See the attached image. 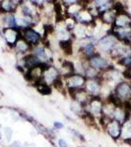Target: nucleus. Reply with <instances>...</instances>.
<instances>
[{"label":"nucleus","instance_id":"obj_1","mask_svg":"<svg viewBox=\"0 0 131 147\" xmlns=\"http://www.w3.org/2000/svg\"><path fill=\"white\" fill-rule=\"evenodd\" d=\"M119 105L131 103V82L129 80H122L114 87L111 92Z\"/></svg>","mask_w":131,"mask_h":147},{"label":"nucleus","instance_id":"obj_2","mask_svg":"<svg viewBox=\"0 0 131 147\" xmlns=\"http://www.w3.org/2000/svg\"><path fill=\"white\" fill-rule=\"evenodd\" d=\"M64 84H65V87L68 92L75 91L77 89H81L85 87V84L87 79L85 76L79 75V74H73L66 78H63Z\"/></svg>","mask_w":131,"mask_h":147},{"label":"nucleus","instance_id":"obj_3","mask_svg":"<svg viewBox=\"0 0 131 147\" xmlns=\"http://www.w3.org/2000/svg\"><path fill=\"white\" fill-rule=\"evenodd\" d=\"M118 40L115 36L108 32V34L103 35L102 37H100L99 40L97 42V48L99 49L103 53H111V51L115 47L116 44L118 43Z\"/></svg>","mask_w":131,"mask_h":147},{"label":"nucleus","instance_id":"obj_4","mask_svg":"<svg viewBox=\"0 0 131 147\" xmlns=\"http://www.w3.org/2000/svg\"><path fill=\"white\" fill-rule=\"evenodd\" d=\"M103 106L104 100L102 97H92L89 104L86 106L85 110L94 119L100 121L102 118V113H103Z\"/></svg>","mask_w":131,"mask_h":147},{"label":"nucleus","instance_id":"obj_5","mask_svg":"<svg viewBox=\"0 0 131 147\" xmlns=\"http://www.w3.org/2000/svg\"><path fill=\"white\" fill-rule=\"evenodd\" d=\"M87 62L90 67H93L101 73L106 72V70H108L111 67L108 59L104 58V56L101 55V53H98V52L94 56H92L91 58L88 59Z\"/></svg>","mask_w":131,"mask_h":147},{"label":"nucleus","instance_id":"obj_6","mask_svg":"<svg viewBox=\"0 0 131 147\" xmlns=\"http://www.w3.org/2000/svg\"><path fill=\"white\" fill-rule=\"evenodd\" d=\"M21 34H22L23 38L32 47L39 45V44L42 43V41H44L42 35L39 32H37L34 28H25V30H21Z\"/></svg>","mask_w":131,"mask_h":147},{"label":"nucleus","instance_id":"obj_7","mask_svg":"<svg viewBox=\"0 0 131 147\" xmlns=\"http://www.w3.org/2000/svg\"><path fill=\"white\" fill-rule=\"evenodd\" d=\"M47 66H49V64H42V65L37 66L30 70H27L26 73L24 74L26 80H28L29 82H32L33 84H37L42 80V74H44V70Z\"/></svg>","mask_w":131,"mask_h":147},{"label":"nucleus","instance_id":"obj_8","mask_svg":"<svg viewBox=\"0 0 131 147\" xmlns=\"http://www.w3.org/2000/svg\"><path fill=\"white\" fill-rule=\"evenodd\" d=\"M61 78L60 74H59L58 69L55 68L54 66H47V67L44 70V74H42V80L46 84L49 85V86H53V84Z\"/></svg>","mask_w":131,"mask_h":147},{"label":"nucleus","instance_id":"obj_9","mask_svg":"<svg viewBox=\"0 0 131 147\" xmlns=\"http://www.w3.org/2000/svg\"><path fill=\"white\" fill-rule=\"evenodd\" d=\"M121 125H122L117 121L111 120L109 122L106 123L104 129L106 131V134L109 136V137H111L113 140H118L120 138L121 134Z\"/></svg>","mask_w":131,"mask_h":147},{"label":"nucleus","instance_id":"obj_10","mask_svg":"<svg viewBox=\"0 0 131 147\" xmlns=\"http://www.w3.org/2000/svg\"><path fill=\"white\" fill-rule=\"evenodd\" d=\"M2 36L4 37L7 44L13 48L15 43L18 41V39L20 38V37H22V34H21V30H14V28H4L3 30H2Z\"/></svg>","mask_w":131,"mask_h":147},{"label":"nucleus","instance_id":"obj_11","mask_svg":"<svg viewBox=\"0 0 131 147\" xmlns=\"http://www.w3.org/2000/svg\"><path fill=\"white\" fill-rule=\"evenodd\" d=\"M84 88L92 97H101V93H102L101 79L87 80H86Z\"/></svg>","mask_w":131,"mask_h":147},{"label":"nucleus","instance_id":"obj_12","mask_svg":"<svg viewBox=\"0 0 131 147\" xmlns=\"http://www.w3.org/2000/svg\"><path fill=\"white\" fill-rule=\"evenodd\" d=\"M23 1H14V0H2L0 1V14H15Z\"/></svg>","mask_w":131,"mask_h":147},{"label":"nucleus","instance_id":"obj_13","mask_svg":"<svg viewBox=\"0 0 131 147\" xmlns=\"http://www.w3.org/2000/svg\"><path fill=\"white\" fill-rule=\"evenodd\" d=\"M109 32L113 34L117 38L118 41L123 42V43H126L131 38V27H124V28L111 27Z\"/></svg>","mask_w":131,"mask_h":147},{"label":"nucleus","instance_id":"obj_14","mask_svg":"<svg viewBox=\"0 0 131 147\" xmlns=\"http://www.w3.org/2000/svg\"><path fill=\"white\" fill-rule=\"evenodd\" d=\"M69 94L72 97V100L79 102V103L82 104L85 108H86V106L89 104L90 100L92 99V96L85 90V88L77 89V90H75V91L69 92Z\"/></svg>","mask_w":131,"mask_h":147},{"label":"nucleus","instance_id":"obj_15","mask_svg":"<svg viewBox=\"0 0 131 147\" xmlns=\"http://www.w3.org/2000/svg\"><path fill=\"white\" fill-rule=\"evenodd\" d=\"M74 19L78 24H82V25H85V26L91 25V24L95 23V21H96L94 16L91 14V12L88 10L87 8H85V6H84V8L75 16Z\"/></svg>","mask_w":131,"mask_h":147},{"label":"nucleus","instance_id":"obj_16","mask_svg":"<svg viewBox=\"0 0 131 147\" xmlns=\"http://www.w3.org/2000/svg\"><path fill=\"white\" fill-rule=\"evenodd\" d=\"M113 28H124V27H131V16L128 12L121 11L117 13L113 25Z\"/></svg>","mask_w":131,"mask_h":147},{"label":"nucleus","instance_id":"obj_17","mask_svg":"<svg viewBox=\"0 0 131 147\" xmlns=\"http://www.w3.org/2000/svg\"><path fill=\"white\" fill-rule=\"evenodd\" d=\"M79 52L81 55H82V59L88 60V59L91 58L92 56H94L95 54L97 53V46H96V44L92 43V42H89L87 40L86 43H84L81 46Z\"/></svg>","mask_w":131,"mask_h":147},{"label":"nucleus","instance_id":"obj_18","mask_svg":"<svg viewBox=\"0 0 131 147\" xmlns=\"http://www.w3.org/2000/svg\"><path fill=\"white\" fill-rule=\"evenodd\" d=\"M13 49L15 50L16 53L22 54L24 57L27 55V54L31 53V51H32V46H31L23 37H20V38L18 39V41L15 43Z\"/></svg>","mask_w":131,"mask_h":147},{"label":"nucleus","instance_id":"obj_19","mask_svg":"<svg viewBox=\"0 0 131 147\" xmlns=\"http://www.w3.org/2000/svg\"><path fill=\"white\" fill-rule=\"evenodd\" d=\"M116 15H117V11H116L114 8H111V9H109V10L102 13L101 15H100L99 19L101 20L102 24H104V25H108V26H111V27H113Z\"/></svg>","mask_w":131,"mask_h":147},{"label":"nucleus","instance_id":"obj_20","mask_svg":"<svg viewBox=\"0 0 131 147\" xmlns=\"http://www.w3.org/2000/svg\"><path fill=\"white\" fill-rule=\"evenodd\" d=\"M128 110L126 109L124 105H117L115 107V110L113 112V120H115L117 122H119L121 125L125 122L126 120H128Z\"/></svg>","mask_w":131,"mask_h":147},{"label":"nucleus","instance_id":"obj_21","mask_svg":"<svg viewBox=\"0 0 131 147\" xmlns=\"http://www.w3.org/2000/svg\"><path fill=\"white\" fill-rule=\"evenodd\" d=\"M72 36H73V38H76V39L85 40L88 36H89L87 26L77 23L75 26V28H73V30H72Z\"/></svg>","mask_w":131,"mask_h":147},{"label":"nucleus","instance_id":"obj_22","mask_svg":"<svg viewBox=\"0 0 131 147\" xmlns=\"http://www.w3.org/2000/svg\"><path fill=\"white\" fill-rule=\"evenodd\" d=\"M59 74H60L61 78H66L70 75L75 74V67H74V63L71 62L69 60H64L61 63L60 69H58Z\"/></svg>","mask_w":131,"mask_h":147},{"label":"nucleus","instance_id":"obj_23","mask_svg":"<svg viewBox=\"0 0 131 147\" xmlns=\"http://www.w3.org/2000/svg\"><path fill=\"white\" fill-rule=\"evenodd\" d=\"M3 16V25L4 28H14V30H21L20 27L18 24V19L16 17V14H6Z\"/></svg>","mask_w":131,"mask_h":147},{"label":"nucleus","instance_id":"obj_24","mask_svg":"<svg viewBox=\"0 0 131 147\" xmlns=\"http://www.w3.org/2000/svg\"><path fill=\"white\" fill-rule=\"evenodd\" d=\"M94 4L99 15H101L104 12L113 8L114 1H111V0H95Z\"/></svg>","mask_w":131,"mask_h":147},{"label":"nucleus","instance_id":"obj_25","mask_svg":"<svg viewBox=\"0 0 131 147\" xmlns=\"http://www.w3.org/2000/svg\"><path fill=\"white\" fill-rule=\"evenodd\" d=\"M120 139L125 142L131 143V119L126 120L121 125Z\"/></svg>","mask_w":131,"mask_h":147},{"label":"nucleus","instance_id":"obj_26","mask_svg":"<svg viewBox=\"0 0 131 147\" xmlns=\"http://www.w3.org/2000/svg\"><path fill=\"white\" fill-rule=\"evenodd\" d=\"M83 2L81 1H78L77 3L73 4V5L69 6L66 8V15L68 16V17H72L74 18L76 15H77L79 12L82 10L83 8H84L85 4H82Z\"/></svg>","mask_w":131,"mask_h":147},{"label":"nucleus","instance_id":"obj_27","mask_svg":"<svg viewBox=\"0 0 131 147\" xmlns=\"http://www.w3.org/2000/svg\"><path fill=\"white\" fill-rule=\"evenodd\" d=\"M58 46L60 47V49L65 55L69 56L73 54V39L58 42Z\"/></svg>","mask_w":131,"mask_h":147},{"label":"nucleus","instance_id":"obj_28","mask_svg":"<svg viewBox=\"0 0 131 147\" xmlns=\"http://www.w3.org/2000/svg\"><path fill=\"white\" fill-rule=\"evenodd\" d=\"M34 85L35 86V88H37V90L39 91L40 94H42V95H49V94H51V91H52L51 86L46 84L42 80L37 82V84H35Z\"/></svg>","mask_w":131,"mask_h":147},{"label":"nucleus","instance_id":"obj_29","mask_svg":"<svg viewBox=\"0 0 131 147\" xmlns=\"http://www.w3.org/2000/svg\"><path fill=\"white\" fill-rule=\"evenodd\" d=\"M70 109H71V111H72L73 113L77 114V115H80L81 117H82V116L84 115L85 112H86L84 106H83L82 104H80L79 102H77L75 100H72V102H71Z\"/></svg>","mask_w":131,"mask_h":147},{"label":"nucleus","instance_id":"obj_30","mask_svg":"<svg viewBox=\"0 0 131 147\" xmlns=\"http://www.w3.org/2000/svg\"><path fill=\"white\" fill-rule=\"evenodd\" d=\"M2 134H3V136L5 138V140L7 142H9L11 140L12 136H13V129H11L10 127H4L2 129Z\"/></svg>","mask_w":131,"mask_h":147},{"label":"nucleus","instance_id":"obj_31","mask_svg":"<svg viewBox=\"0 0 131 147\" xmlns=\"http://www.w3.org/2000/svg\"><path fill=\"white\" fill-rule=\"evenodd\" d=\"M69 130H70L71 134H72L73 136H74L75 137H77V138L79 139V140L83 141V142L85 141V137H84V136H83V134H81V132L78 131L77 129H69Z\"/></svg>","mask_w":131,"mask_h":147},{"label":"nucleus","instance_id":"obj_32","mask_svg":"<svg viewBox=\"0 0 131 147\" xmlns=\"http://www.w3.org/2000/svg\"><path fill=\"white\" fill-rule=\"evenodd\" d=\"M10 116H11L12 120L15 121V122H19L20 119H21L20 114H18L17 112H15V111H12V112L10 113Z\"/></svg>","mask_w":131,"mask_h":147},{"label":"nucleus","instance_id":"obj_33","mask_svg":"<svg viewBox=\"0 0 131 147\" xmlns=\"http://www.w3.org/2000/svg\"><path fill=\"white\" fill-rule=\"evenodd\" d=\"M68 143L64 138H59L58 139V147H67Z\"/></svg>","mask_w":131,"mask_h":147},{"label":"nucleus","instance_id":"obj_34","mask_svg":"<svg viewBox=\"0 0 131 147\" xmlns=\"http://www.w3.org/2000/svg\"><path fill=\"white\" fill-rule=\"evenodd\" d=\"M63 127H64V125L61 122H54L53 123V127L55 129H63Z\"/></svg>","mask_w":131,"mask_h":147},{"label":"nucleus","instance_id":"obj_35","mask_svg":"<svg viewBox=\"0 0 131 147\" xmlns=\"http://www.w3.org/2000/svg\"><path fill=\"white\" fill-rule=\"evenodd\" d=\"M10 147H23V143L20 141H14L10 145Z\"/></svg>","mask_w":131,"mask_h":147},{"label":"nucleus","instance_id":"obj_36","mask_svg":"<svg viewBox=\"0 0 131 147\" xmlns=\"http://www.w3.org/2000/svg\"><path fill=\"white\" fill-rule=\"evenodd\" d=\"M125 44H126V45H127V46H128V47H129V48L131 49V38H130L129 40H128V41H127V42H126V43H125Z\"/></svg>","mask_w":131,"mask_h":147},{"label":"nucleus","instance_id":"obj_37","mask_svg":"<svg viewBox=\"0 0 131 147\" xmlns=\"http://www.w3.org/2000/svg\"><path fill=\"white\" fill-rule=\"evenodd\" d=\"M130 53H131V50H130Z\"/></svg>","mask_w":131,"mask_h":147},{"label":"nucleus","instance_id":"obj_38","mask_svg":"<svg viewBox=\"0 0 131 147\" xmlns=\"http://www.w3.org/2000/svg\"><path fill=\"white\" fill-rule=\"evenodd\" d=\"M84 147H86V146H84Z\"/></svg>","mask_w":131,"mask_h":147}]
</instances>
